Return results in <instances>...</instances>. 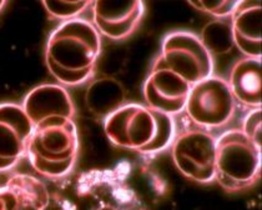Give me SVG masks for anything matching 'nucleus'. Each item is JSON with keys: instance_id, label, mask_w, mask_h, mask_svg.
Instances as JSON below:
<instances>
[{"instance_id": "9b49d317", "label": "nucleus", "mask_w": 262, "mask_h": 210, "mask_svg": "<svg viewBox=\"0 0 262 210\" xmlns=\"http://www.w3.org/2000/svg\"><path fill=\"white\" fill-rule=\"evenodd\" d=\"M23 109L34 127L45 119H74L75 108L64 87L42 84L28 93L23 101Z\"/></svg>"}, {"instance_id": "6ab92c4d", "label": "nucleus", "mask_w": 262, "mask_h": 210, "mask_svg": "<svg viewBox=\"0 0 262 210\" xmlns=\"http://www.w3.org/2000/svg\"><path fill=\"white\" fill-rule=\"evenodd\" d=\"M191 7L196 9L206 11L217 18H224V16L231 15L233 8L237 4V2L233 0H215V2H209V0H200V2H189Z\"/></svg>"}, {"instance_id": "1a4fd4ad", "label": "nucleus", "mask_w": 262, "mask_h": 210, "mask_svg": "<svg viewBox=\"0 0 262 210\" xmlns=\"http://www.w3.org/2000/svg\"><path fill=\"white\" fill-rule=\"evenodd\" d=\"M191 85L165 68H151L144 84V98L151 109L175 115L186 105Z\"/></svg>"}, {"instance_id": "f03ea898", "label": "nucleus", "mask_w": 262, "mask_h": 210, "mask_svg": "<svg viewBox=\"0 0 262 210\" xmlns=\"http://www.w3.org/2000/svg\"><path fill=\"white\" fill-rule=\"evenodd\" d=\"M78 153V128L73 119L49 118L34 127L27 154L39 174L60 178L73 169Z\"/></svg>"}, {"instance_id": "2eb2a0df", "label": "nucleus", "mask_w": 262, "mask_h": 210, "mask_svg": "<svg viewBox=\"0 0 262 210\" xmlns=\"http://www.w3.org/2000/svg\"><path fill=\"white\" fill-rule=\"evenodd\" d=\"M201 43L210 54H226L231 52L233 44L231 25L224 20H213L206 24L201 33Z\"/></svg>"}, {"instance_id": "423d86ee", "label": "nucleus", "mask_w": 262, "mask_h": 210, "mask_svg": "<svg viewBox=\"0 0 262 210\" xmlns=\"http://www.w3.org/2000/svg\"><path fill=\"white\" fill-rule=\"evenodd\" d=\"M187 115L202 128H220L231 120L235 99L226 80L209 76L192 85L185 105Z\"/></svg>"}, {"instance_id": "0eeeda50", "label": "nucleus", "mask_w": 262, "mask_h": 210, "mask_svg": "<svg viewBox=\"0 0 262 210\" xmlns=\"http://www.w3.org/2000/svg\"><path fill=\"white\" fill-rule=\"evenodd\" d=\"M173 164L181 174L201 184L215 180L216 138L205 130H187L172 141Z\"/></svg>"}, {"instance_id": "39448f33", "label": "nucleus", "mask_w": 262, "mask_h": 210, "mask_svg": "<svg viewBox=\"0 0 262 210\" xmlns=\"http://www.w3.org/2000/svg\"><path fill=\"white\" fill-rule=\"evenodd\" d=\"M104 129L115 145L147 154L156 137L158 121L151 108L126 104L106 115Z\"/></svg>"}, {"instance_id": "dca6fc26", "label": "nucleus", "mask_w": 262, "mask_h": 210, "mask_svg": "<svg viewBox=\"0 0 262 210\" xmlns=\"http://www.w3.org/2000/svg\"><path fill=\"white\" fill-rule=\"evenodd\" d=\"M152 113L158 121V130H156V137L154 139L147 154H155V153L166 149L175 138V121H173L172 115L155 109H152Z\"/></svg>"}, {"instance_id": "7ed1b4c3", "label": "nucleus", "mask_w": 262, "mask_h": 210, "mask_svg": "<svg viewBox=\"0 0 262 210\" xmlns=\"http://www.w3.org/2000/svg\"><path fill=\"white\" fill-rule=\"evenodd\" d=\"M261 175V150L241 132L227 130L216 139L215 180L227 193L250 188Z\"/></svg>"}, {"instance_id": "6e6552de", "label": "nucleus", "mask_w": 262, "mask_h": 210, "mask_svg": "<svg viewBox=\"0 0 262 210\" xmlns=\"http://www.w3.org/2000/svg\"><path fill=\"white\" fill-rule=\"evenodd\" d=\"M34 125L16 104H0V172L15 166L27 154Z\"/></svg>"}, {"instance_id": "aec40b11", "label": "nucleus", "mask_w": 262, "mask_h": 210, "mask_svg": "<svg viewBox=\"0 0 262 210\" xmlns=\"http://www.w3.org/2000/svg\"><path fill=\"white\" fill-rule=\"evenodd\" d=\"M0 210H20L18 199L7 186L0 188Z\"/></svg>"}, {"instance_id": "f257e3e1", "label": "nucleus", "mask_w": 262, "mask_h": 210, "mask_svg": "<svg viewBox=\"0 0 262 210\" xmlns=\"http://www.w3.org/2000/svg\"><path fill=\"white\" fill-rule=\"evenodd\" d=\"M100 50V35L94 24L84 19H71L50 34L45 61L56 80L75 87L91 78Z\"/></svg>"}, {"instance_id": "20e7f679", "label": "nucleus", "mask_w": 262, "mask_h": 210, "mask_svg": "<svg viewBox=\"0 0 262 210\" xmlns=\"http://www.w3.org/2000/svg\"><path fill=\"white\" fill-rule=\"evenodd\" d=\"M154 67L171 70L191 87L211 76L213 72L211 54L205 49L199 36L187 32H175L165 36L161 54Z\"/></svg>"}, {"instance_id": "ddd939ff", "label": "nucleus", "mask_w": 262, "mask_h": 210, "mask_svg": "<svg viewBox=\"0 0 262 210\" xmlns=\"http://www.w3.org/2000/svg\"><path fill=\"white\" fill-rule=\"evenodd\" d=\"M233 99L249 108H261L262 68L261 59L245 58L236 61L230 73L229 83Z\"/></svg>"}, {"instance_id": "4468645a", "label": "nucleus", "mask_w": 262, "mask_h": 210, "mask_svg": "<svg viewBox=\"0 0 262 210\" xmlns=\"http://www.w3.org/2000/svg\"><path fill=\"white\" fill-rule=\"evenodd\" d=\"M8 189L13 192L20 208L45 210L49 205L50 195L45 184L27 174H15L7 181Z\"/></svg>"}, {"instance_id": "a211bd4d", "label": "nucleus", "mask_w": 262, "mask_h": 210, "mask_svg": "<svg viewBox=\"0 0 262 210\" xmlns=\"http://www.w3.org/2000/svg\"><path fill=\"white\" fill-rule=\"evenodd\" d=\"M262 110L256 108L251 110L244 119L241 132L252 141L253 145L261 150V124H262Z\"/></svg>"}, {"instance_id": "412c9836", "label": "nucleus", "mask_w": 262, "mask_h": 210, "mask_svg": "<svg viewBox=\"0 0 262 210\" xmlns=\"http://www.w3.org/2000/svg\"><path fill=\"white\" fill-rule=\"evenodd\" d=\"M5 4H7V2H4V0H0V11L3 10V8L5 7Z\"/></svg>"}, {"instance_id": "f3484780", "label": "nucleus", "mask_w": 262, "mask_h": 210, "mask_svg": "<svg viewBox=\"0 0 262 210\" xmlns=\"http://www.w3.org/2000/svg\"><path fill=\"white\" fill-rule=\"evenodd\" d=\"M45 10L53 18L61 20H71L76 19L79 14L85 11L88 7L93 5L91 2H59V0H48L42 2Z\"/></svg>"}, {"instance_id": "9d476101", "label": "nucleus", "mask_w": 262, "mask_h": 210, "mask_svg": "<svg viewBox=\"0 0 262 210\" xmlns=\"http://www.w3.org/2000/svg\"><path fill=\"white\" fill-rule=\"evenodd\" d=\"M145 5L141 0L130 2L93 3L94 27L113 40H121L134 33L144 15Z\"/></svg>"}, {"instance_id": "f8f14e48", "label": "nucleus", "mask_w": 262, "mask_h": 210, "mask_svg": "<svg viewBox=\"0 0 262 210\" xmlns=\"http://www.w3.org/2000/svg\"><path fill=\"white\" fill-rule=\"evenodd\" d=\"M262 5L258 0H241L231 13L233 44L247 58L261 59Z\"/></svg>"}]
</instances>
